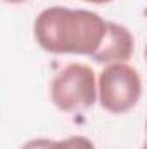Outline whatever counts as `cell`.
Wrapping results in <instances>:
<instances>
[{
    "label": "cell",
    "mask_w": 147,
    "mask_h": 149,
    "mask_svg": "<svg viewBox=\"0 0 147 149\" xmlns=\"http://www.w3.org/2000/svg\"><path fill=\"white\" fill-rule=\"evenodd\" d=\"M135 50V40L128 28L107 21L106 33L99 45V49L90 56L99 64H118L126 63Z\"/></svg>",
    "instance_id": "obj_4"
},
{
    "label": "cell",
    "mask_w": 147,
    "mask_h": 149,
    "mask_svg": "<svg viewBox=\"0 0 147 149\" xmlns=\"http://www.w3.org/2000/svg\"><path fill=\"white\" fill-rule=\"evenodd\" d=\"M52 102L66 113L85 111L97 101L95 73L90 66L71 63L54 76L50 83Z\"/></svg>",
    "instance_id": "obj_2"
},
{
    "label": "cell",
    "mask_w": 147,
    "mask_h": 149,
    "mask_svg": "<svg viewBox=\"0 0 147 149\" xmlns=\"http://www.w3.org/2000/svg\"><path fill=\"white\" fill-rule=\"evenodd\" d=\"M52 142L49 139H33L30 142H26L21 149H52Z\"/></svg>",
    "instance_id": "obj_6"
},
{
    "label": "cell",
    "mask_w": 147,
    "mask_h": 149,
    "mask_svg": "<svg viewBox=\"0 0 147 149\" xmlns=\"http://www.w3.org/2000/svg\"><path fill=\"white\" fill-rule=\"evenodd\" d=\"M7 3H23V2H28V0H3Z\"/></svg>",
    "instance_id": "obj_8"
},
{
    "label": "cell",
    "mask_w": 147,
    "mask_h": 149,
    "mask_svg": "<svg viewBox=\"0 0 147 149\" xmlns=\"http://www.w3.org/2000/svg\"><path fill=\"white\" fill-rule=\"evenodd\" d=\"M99 102L106 111L123 114L133 109L142 95V80L126 63L109 64L99 74Z\"/></svg>",
    "instance_id": "obj_3"
},
{
    "label": "cell",
    "mask_w": 147,
    "mask_h": 149,
    "mask_svg": "<svg viewBox=\"0 0 147 149\" xmlns=\"http://www.w3.org/2000/svg\"><path fill=\"white\" fill-rule=\"evenodd\" d=\"M106 23L90 10L49 7L38 14L33 31L45 52L92 56L104 38Z\"/></svg>",
    "instance_id": "obj_1"
},
{
    "label": "cell",
    "mask_w": 147,
    "mask_h": 149,
    "mask_svg": "<svg viewBox=\"0 0 147 149\" xmlns=\"http://www.w3.org/2000/svg\"><path fill=\"white\" fill-rule=\"evenodd\" d=\"M87 3H94V5H104V3H109L112 0H83Z\"/></svg>",
    "instance_id": "obj_7"
},
{
    "label": "cell",
    "mask_w": 147,
    "mask_h": 149,
    "mask_svg": "<svg viewBox=\"0 0 147 149\" xmlns=\"http://www.w3.org/2000/svg\"><path fill=\"white\" fill-rule=\"evenodd\" d=\"M52 149H95L94 142L83 135H73L64 141H54Z\"/></svg>",
    "instance_id": "obj_5"
}]
</instances>
